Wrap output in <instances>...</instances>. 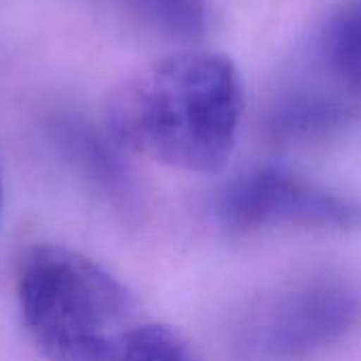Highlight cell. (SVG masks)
Returning <instances> with one entry per match:
<instances>
[{
    "instance_id": "obj_4",
    "label": "cell",
    "mask_w": 361,
    "mask_h": 361,
    "mask_svg": "<svg viewBox=\"0 0 361 361\" xmlns=\"http://www.w3.org/2000/svg\"><path fill=\"white\" fill-rule=\"evenodd\" d=\"M218 218L237 233L262 228L361 233V199L286 167H258L224 188Z\"/></svg>"
},
{
    "instance_id": "obj_1",
    "label": "cell",
    "mask_w": 361,
    "mask_h": 361,
    "mask_svg": "<svg viewBox=\"0 0 361 361\" xmlns=\"http://www.w3.org/2000/svg\"><path fill=\"white\" fill-rule=\"evenodd\" d=\"M243 114V85L231 57L167 55L125 78L106 104L118 148L186 171H214L231 157Z\"/></svg>"
},
{
    "instance_id": "obj_2",
    "label": "cell",
    "mask_w": 361,
    "mask_h": 361,
    "mask_svg": "<svg viewBox=\"0 0 361 361\" xmlns=\"http://www.w3.org/2000/svg\"><path fill=\"white\" fill-rule=\"evenodd\" d=\"M15 298L30 343L47 361H118L137 326L125 283L63 245L42 243L23 254Z\"/></svg>"
},
{
    "instance_id": "obj_9",
    "label": "cell",
    "mask_w": 361,
    "mask_h": 361,
    "mask_svg": "<svg viewBox=\"0 0 361 361\" xmlns=\"http://www.w3.org/2000/svg\"><path fill=\"white\" fill-rule=\"evenodd\" d=\"M127 2L150 25L173 38H195L205 27L203 0H127Z\"/></svg>"
},
{
    "instance_id": "obj_5",
    "label": "cell",
    "mask_w": 361,
    "mask_h": 361,
    "mask_svg": "<svg viewBox=\"0 0 361 361\" xmlns=\"http://www.w3.org/2000/svg\"><path fill=\"white\" fill-rule=\"evenodd\" d=\"M53 140L66 163L80 176L102 199L118 209H131L135 186L127 171L116 142L110 133L102 135L91 123L74 114H63L53 123Z\"/></svg>"
},
{
    "instance_id": "obj_10",
    "label": "cell",
    "mask_w": 361,
    "mask_h": 361,
    "mask_svg": "<svg viewBox=\"0 0 361 361\" xmlns=\"http://www.w3.org/2000/svg\"><path fill=\"white\" fill-rule=\"evenodd\" d=\"M0 207H2V178H0Z\"/></svg>"
},
{
    "instance_id": "obj_6",
    "label": "cell",
    "mask_w": 361,
    "mask_h": 361,
    "mask_svg": "<svg viewBox=\"0 0 361 361\" xmlns=\"http://www.w3.org/2000/svg\"><path fill=\"white\" fill-rule=\"evenodd\" d=\"M351 114V106L341 97L313 91L296 93L275 108L271 116V129L281 140L309 142L341 129Z\"/></svg>"
},
{
    "instance_id": "obj_7",
    "label": "cell",
    "mask_w": 361,
    "mask_h": 361,
    "mask_svg": "<svg viewBox=\"0 0 361 361\" xmlns=\"http://www.w3.org/2000/svg\"><path fill=\"white\" fill-rule=\"evenodd\" d=\"M317 55L332 78L347 89H361V0L336 6L317 36Z\"/></svg>"
},
{
    "instance_id": "obj_8",
    "label": "cell",
    "mask_w": 361,
    "mask_h": 361,
    "mask_svg": "<svg viewBox=\"0 0 361 361\" xmlns=\"http://www.w3.org/2000/svg\"><path fill=\"white\" fill-rule=\"evenodd\" d=\"M118 361H201L182 334L159 324H137L125 338Z\"/></svg>"
},
{
    "instance_id": "obj_3",
    "label": "cell",
    "mask_w": 361,
    "mask_h": 361,
    "mask_svg": "<svg viewBox=\"0 0 361 361\" xmlns=\"http://www.w3.org/2000/svg\"><path fill=\"white\" fill-rule=\"evenodd\" d=\"M360 292L341 279L294 283L264 300L243 328L252 361H309L347 341L360 326Z\"/></svg>"
}]
</instances>
